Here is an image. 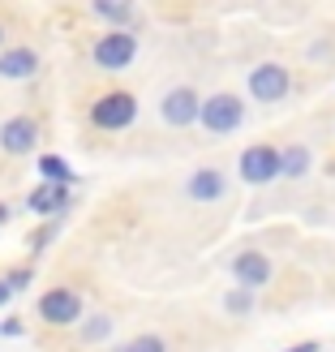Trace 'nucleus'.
<instances>
[{"mask_svg": "<svg viewBox=\"0 0 335 352\" xmlns=\"http://www.w3.org/2000/svg\"><path fill=\"white\" fill-rule=\"evenodd\" d=\"M198 120H202V129H210V133H237L241 120H245V103L237 95H210V99H202Z\"/></svg>", "mask_w": 335, "mask_h": 352, "instance_id": "nucleus-1", "label": "nucleus"}, {"mask_svg": "<svg viewBox=\"0 0 335 352\" xmlns=\"http://www.w3.org/2000/svg\"><path fill=\"white\" fill-rule=\"evenodd\" d=\"M26 206L34 210V215H61V210L69 206V189L65 185H34Z\"/></svg>", "mask_w": 335, "mask_h": 352, "instance_id": "nucleus-11", "label": "nucleus"}, {"mask_svg": "<svg viewBox=\"0 0 335 352\" xmlns=\"http://www.w3.org/2000/svg\"><path fill=\"white\" fill-rule=\"evenodd\" d=\"M0 39H5V30H0Z\"/></svg>", "mask_w": 335, "mask_h": 352, "instance_id": "nucleus-23", "label": "nucleus"}, {"mask_svg": "<svg viewBox=\"0 0 335 352\" xmlns=\"http://www.w3.org/2000/svg\"><path fill=\"white\" fill-rule=\"evenodd\" d=\"M237 172H241V181H245V185H267V181H275V176H279V151H275L271 142L245 146Z\"/></svg>", "mask_w": 335, "mask_h": 352, "instance_id": "nucleus-4", "label": "nucleus"}, {"mask_svg": "<svg viewBox=\"0 0 335 352\" xmlns=\"http://www.w3.org/2000/svg\"><path fill=\"white\" fill-rule=\"evenodd\" d=\"M39 318L47 327H69V322H78L82 318V296L74 288H52L39 296Z\"/></svg>", "mask_w": 335, "mask_h": 352, "instance_id": "nucleus-5", "label": "nucleus"}, {"mask_svg": "<svg viewBox=\"0 0 335 352\" xmlns=\"http://www.w3.org/2000/svg\"><path fill=\"white\" fill-rule=\"evenodd\" d=\"M288 352H318V344H310V340H305V344H292Z\"/></svg>", "mask_w": 335, "mask_h": 352, "instance_id": "nucleus-21", "label": "nucleus"}, {"mask_svg": "<svg viewBox=\"0 0 335 352\" xmlns=\"http://www.w3.org/2000/svg\"><path fill=\"white\" fill-rule=\"evenodd\" d=\"M288 86H292L288 69H284V65H275V60L250 69V95H254L258 103H279V99L288 95Z\"/></svg>", "mask_w": 335, "mask_h": 352, "instance_id": "nucleus-6", "label": "nucleus"}, {"mask_svg": "<svg viewBox=\"0 0 335 352\" xmlns=\"http://www.w3.org/2000/svg\"><path fill=\"white\" fill-rule=\"evenodd\" d=\"M95 13L108 17V22H129V17H133L129 5H112V0H95Z\"/></svg>", "mask_w": 335, "mask_h": 352, "instance_id": "nucleus-15", "label": "nucleus"}, {"mask_svg": "<svg viewBox=\"0 0 335 352\" xmlns=\"http://www.w3.org/2000/svg\"><path fill=\"white\" fill-rule=\"evenodd\" d=\"M164 348H168V344H164L160 336H138V340H133L125 352H164Z\"/></svg>", "mask_w": 335, "mask_h": 352, "instance_id": "nucleus-16", "label": "nucleus"}, {"mask_svg": "<svg viewBox=\"0 0 335 352\" xmlns=\"http://www.w3.org/2000/svg\"><path fill=\"white\" fill-rule=\"evenodd\" d=\"M39 172H43V185H74L78 176H74V168H69L61 155H39Z\"/></svg>", "mask_w": 335, "mask_h": 352, "instance_id": "nucleus-13", "label": "nucleus"}, {"mask_svg": "<svg viewBox=\"0 0 335 352\" xmlns=\"http://www.w3.org/2000/svg\"><path fill=\"white\" fill-rule=\"evenodd\" d=\"M9 296H13V292H9V284H5V279H0V309L9 305Z\"/></svg>", "mask_w": 335, "mask_h": 352, "instance_id": "nucleus-20", "label": "nucleus"}, {"mask_svg": "<svg viewBox=\"0 0 335 352\" xmlns=\"http://www.w3.org/2000/svg\"><path fill=\"white\" fill-rule=\"evenodd\" d=\"M224 305L233 309V314H250V292H245V288H237V292H228V296H224Z\"/></svg>", "mask_w": 335, "mask_h": 352, "instance_id": "nucleus-17", "label": "nucleus"}, {"mask_svg": "<svg viewBox=\"0 0 335 352\" xmlns=\"http://www.w3.org/2000/svg\"><path fill=\"white\" fill-rule=\"evenodd\" d=\"M305 172H310V151H305V146L279 151V176H292V181H301Z\"/></svg>", "mask_w": 335, "mask_h": 352, "instance_id": "nucleus-14", "label": "nucleus"}, {"mask_svg": "<svg viewBox=\"0 0 335 352\" xmlns=\"http://www.w3.org/2000/svg\"><path fill=\"white\" fill-rule=\"evenodd\" d=\"M39 142V125H34L30 116H13L5 120V129H0V146L9 155H30V146Z\"/></svg>", "mask_w": 335, "mask_h": 352, "instance_id": "nucleus-9", "label": "nucleus"}, {"mask_svg": "<svg viewBox=\"0 0 335 352\" xmlns=\"http://www.w3.org/2000/svg\"><path fill=\"white\" fill-rule=\"evenodd\" d=\"M108 331H112V322H108V318H91V322H86V340H103Z\"/></svg>", "mask_w": 335, "mask_h": 352, "instance_id": "nucleus-19", "label": "nucleus"}, {"mask_svg": "<svg viewBox=\"0 0 335 352\" xmlns=\"http://www.w3.org/2000/svg\"><path fill=\"white\" fill-rule=\"evenodd\" d=\"M91 120L99 129H125L138 120V99L129 91H112V95H99L95 108H91Z\"/></svg>", "mask_w": 335, "mask_h": 352, "instance_id": "nucleus-2", "label": "nucleus"}, {"mask_svg": "<svg viewBox=\"0 0 335 352\" xmlns=\"http://www.w3.org/2000/svg\"><path fill=\"white\" fill-rule=\"evenodd\" d=\"M5 219H9V206H5V202H0V223H5Z\"/></svg>", "mask_w": 335, "mask_h": 352, "instance_id": "nucleus-22", "label": "nucleus"}, {"mask_svg": "<svg viewBox=\"0 0 335 352\" xmlns=\"http://www.w3.org/2000/svg\"><path fill=\"white\" fill-rule=\"evenodd\" d=\"M30 271L26 267H17V271H9V279H5V284H9V292H22V288H30Z\"/></svg>", "mask_w": 335, "mask_h": 352, "instance_id": "nucleus-18", "label": "nucleus"}, {"mask_svg": "<svg viewBox=\"0 0 335 352\" xmlns=\"http://www.w3.org/2000/svg\"><path fill=\"white\" fill-rule=\"evenodd\" d=\"M224 189H228V181H224V172H215V168H202V172L189 176V198H198V202H219Z\"/></svg>", "mask_w": 335, "mask_h": 352, "instance_id": "nucleus-12", "label": "nucleus"}, {"mask_svg": "<svg viewBox=\"0 0 335 352\" xmlns=\"http://www.w3.org/2000/svg\"><path fill=\"white\" fill-rule=\"evenodd\" d=\"M133 56H138V34H129L125 26H116V30L95 39V65L99 69H125Z\"/></svg>", "mask_w": 335, "mask_h": 352, "instance_id": "nucleus-3", "label": "nucleus"}, {"mask_svg": "<svg viewBox=\"0 0 335 352\" xmlns=\"http://www.w3.org/2000/svg\"><path fill=\"white\" fill-rule=\"evenodd\" d=\"M233 275H237V288H262V284H271V258L267 254H258V250H245L233 258Z\"/></svg>", "mask_w": 335, "mask_h": 352, "instance_id": "nucleus-8", "label": "nucleus"}, {"mask_svg": "<svg viewBox=\"0 0 335 352\" xmlns=\"http://www.w3.org/2000/svg\"><path fill=\"white\" fill-rule=\"evenodd\" d=\"M34 74H39V56H34L30 47H9V52H0V78L22 82V78H34Z\"/></svg>", "mask_w": 335, "mask_h": 352, "instance_id": "nucleus-10", "label": "nucleus"}, {"mask_svg": "<svg viewBox=\"0 0 335 352\" xmlns=\"http://www.w3.org/2000/svg\"><path fill=\"white\" fill-rule=\"evenodd\" d=\"M198 112H202V99H198V91H189V86H176V91H168L164 103H160L164 125H172V129L193 125V120H198Z\"/></svg>", "mask_w": 335, "mask_h": 352, "instance_id": "nucleus-7", "label": "nucleus"}]
</instances>
